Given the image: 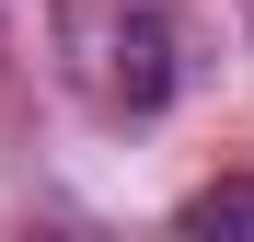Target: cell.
Listing matches in <instances>:
<instances>
[{
	"label": "cell",
	"mask_w": 254,
	"mask_h": 242,
	"mask_svg": "<svg viewBox=\"0 0 254 242\" xmlns=\"http://www.w3.org/2000/svg\"><path fill=\"white\" fill-rule=\"evenodd\" d=\"M104 93H116L127 115H150L162 93H174V23H162V12L104 23Z\"/></svg>",
	"instance_id": "obj_1"
},
{
	"label": "cell",
	"mask_w": 254,
	"mask_h": 242,
	"mask_svg": "<svg viewBox=\"0 0 254 242\" xmlns=\"http://www.w3.org/2000/svg\"><path fill=\"white\" fill-rule=\"evenodd\" d=\"M185 231H254V185H208V196H185Z\"/></svg>",
	"instance_id": "obj_2"
}]
</instances>
